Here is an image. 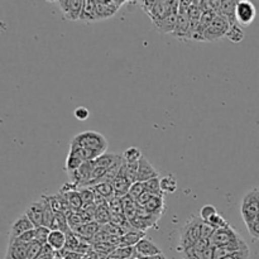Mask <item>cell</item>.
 Wrapping results in <instances>:
<instances>
[{"label":"cell","mask_w":259,"mask_h":259,"mask_svg":"<svg viewBox=\"0 0 259 259\" xmlns=\"http://www.w3.org/2000/svg\"><path fill=\"white\" fill-rule=\"evenodd\" d=\"M202 219L196 215H191L186 223L182 225L181 232H180V243H179V250L180 253L184 252L185 249L194 247L196 244L197 240L201 238V225Z\"/></svg>","instance_id":"obj_1"},{"label":"cell","mask_w":259,"mask_h":259,"mask_svg":"<svg viewBox=\"0 0 259 259\" xmlns=\"http://www.w3.org/2000/svg\"><path fill=\"white\" fill-rule=\"evenodd\" d=\"M141 7L152 19L153 24L161 22L172 13L179 12L180 2H159V0H143L141 2Z\"/></svg>","instance_id":"obj_2"},{"label":"cell","mask_w":259,"mask_h":259,"mask_svg":"<svg viewBox=\"0 0 259 259\" xmlns=\"http://www.w3.org/2000/svg\"><path fill=\"white\" fill-rule=\"evenodd\" d=\"M72 142L80 146L81 148L96 152L99 156H103L108 149V141H106L105 137L101 133L94 131H88L77 134L76 137H73Z\"/></svg>","instance_id":"obj_3"},{"label":"cell","mask_w":259,"mask_h":259,"mask_svg":"<svg viewBox=\"0 0 259 259\" xmlns=\"http://www.w3.org/2000/svg\"><path fill=\"white\" fill-rule=\"evenodd\" d=\"M240 214L245 225H250L255 222L259 215V187L249 190L244 195L240 205Z\"/></svg>","instance_id":"obj_4"},{"label":"cell","mask_w":259,"mask_h":259,"mask_svg":"<svg viewBox=\"0 0 259 259\" xmlns=\"http://www.w3.org/2000/svg\"><path fill=\"white\" fill-rule=\"evenodd\" d=\"M55 3L60 8L63 19L68 22L80 20L85 0H57Z\"/></svg>","instance_id":"obj_5"},{"label":"cell","mask_w":259,"mask_h":259,"mask_svg":"<svg viewBox=\"0 0 259 259\" xmlns=\"http://www.w3.org/2000/svg\"><path fill=\"white\" fill-rule=\"evenodd\" d=\"M229 29H230L229 20H228L227 18L218 14V17L215 18L214 22L211 23V25L205 30L202 37H204V40L212 42V40H217V39H220L222 37H225Z\"/></svg>","instance_id":"obj_6"},{"label":"cell","mask_w":259,"mask_h":259,"mask_svg":"<svg viewBox=\"0 0 259 259\" xmlns=\"http://www.w3.org/2000/svg\"><path fill=\"white\" fill-rule=\"evenodd\" d=\"M257 15L254 4L249 0H238L237 10H235V18L237 23L240 27H247L253 23Z\"/></svg>","instance_id":"obj_7"},{"label":"cell","mask_w":259,"mask_h":259,"mask_svg":"<svg viewBox=\"0 0 259 259\" xmlns=\"http://www.w3.org/2000/svg\"><path fill=\"white\" fill-rule=\"evenodd\" d=\"M240 234L234 229L233 227L228 225V227L220 228V229L215 230L214 235L211 238V245L212 247H224V245L230 244V243L235 242L239 239Z\"/></svg>","instance_id":"obj_8"},{"label":"cell","mask_w":259,"mask_h":259,"mask_svg":"<svg viewBox=\"0 0 259 259\" xmlns=\"http://www.w3.org/2000/svg\"><path fill=\"white\" fill-rule=\"evenodd\" d=\"M94 168H95V161L85 162L80 168L68 174L71 184L76 185L78 189H80V187H86V185L90 181V177Z\"/></svg>","instance_id":"obj_9"},{"label":"cell","mask_w":259,"mask_h":259,"mask_svg":"<svg viewBox=\"0 0 259 259\" xmlns=\"http://www.w3.org/2000/svg\"><path fill=\"white\" fill-rule=\"evenodd\" d=\"M98 20L109 19L114 17L119 8L124 4V0H95Z\"/></svg>","instance_id":"obj_10"},{"label":"cell","mask_w":259,"mask_h":259,"mask_svg":"<svg viewBox=\"0 0 259 259\" xmlns=\"http://www.w3.org/2000/svg\"><path fill=\"white\" fill-rule=\"evenodd\" d=\"M33 229H35V227L33 225V223L30 222L29 218L25 214L20 215V217L12 224V228H10L9 232V239H17L20 235H23L24 233Z\"/></svg>","instance_id":"obj_11"},{"label":"cell","mask_w":259,"mask_h":259,"mask_svg":"<svg viewBox=\"0 0 259 259\" xmlns=\"http://www.w3.org/2000/svg\"><path fill=\"white\" fill-rule=\"evenodd\" d=\"M25 215L29 218L30 222L33 223L35 228L42 227L43 225V215H45V201L40 197L38 201L32 202L29 206L25 209Z\"/></svg>","instance_id":"obj_12"},{"label":"cell","mask_w":259,"mask_h":259,"mask_svg":"<svg viewBox=\"0 0 259 259\" xmlns=\"http://www.w3.org/2000/svg\"><path fill=\"white\" fill-rule=\"evenodd\" d=\"M28 244L19 239H9L4 259H27Z\"/></svg>","instance_id":"obj_13"},{"label":"cell","mask_w":259,"mask_h":259,"mask_svg":"<svg viewBox=\"0 0 259 259\" xmlns=\"http://www.w3.org/2000/svg\"><path fill=\"white\" fill-rule=\"evenodd\" d=\"M124 166H125V163L123 164V167H121L120 172H119L118 176L115 177V180L111 182L114 187V192H115V196L120 197V199L129 194V190H131L132 185H133L129 181L128 177L125 176V168H124Z\"/></svg>","instance_id":"obj_14"},{"label":"cell","mask_w":259,"mask_h":259,"mask_svg":"<svg viewBox=\"0 0 259 259\" xmlns=\"http://www.w3.org/2000/svg\"><path fill=\"white\" fill-rule=\"evenodd\" d=\"M156 177H159V172L143 156L138 163V182H147Z\"/></svg>","instance_id":"obj_15"},{"label":"cell","mask_w":259,"mask_h":259,"mask_svg":"<svg viewBox=\"0 0 259 259\" xmlns=\"http://www.w3.org/2000/svg\"><path fill=\"white\" fill-rule=\"evenodd\" d=\"M134 248H136L137 257H152V255H157L162 253L158 245L152 242L151 239H148V238H143Z\"/></svg>","instance_id":"obj_16"},{"label":"cell","mask_w":259,"mask_h":259,"mask_svg":"<svg viewBox=\"0 0 259 259\" xmlns=\"http://www.w3.org/2000/svg\"><path fill=\"white\" fill-rule=\"evenodd\" d=\"M101 229H103V227H101L100 224H98L96 222H90V223H85L82 227L78 228V229L73 233H76L77 237L82 238V239L88 240V242H90L91 244H93V238L95 237Z\"/></svg>","instance_id":"obj_17"},{"label":"cell","mask_w":259,"mask_h":259,"mask_svg":"<svg viewBox=\"0 0 259 259\" xmlns=\"http://www.w3.org/2000/svg\"><path fill=\"white\" fill-rule=\"evenodd\" d=\"M238 0H222V7H220L218 14L227 18L230 22V25L238 24L237 18H235V10H237Z\"/></svg>","instance_id":"obj_18"},{"label":"cell","mask_w":259,"mask_h":259,"mask_svg":"<svg viewBox=\"0 0 259 259\" xmlns=\"http://www.w3.org/2000/svg\"><path fill=\"white\" fill-rule=\"evenodd\" d=\"M144 235H146V232H142V230H137V229H131L120 238L119 247H136V245L138 244L143 238H146Z\"/></svg>","instance_id":"obj_19"},{"label":"cell","mask_w":259,"mask_h":259,"mask_svg":"<svg viewBox=\"0 0 259 259\" xmlns=\"http://www.w3.org/2000/svg\"><path fill=\"white\" fill-rule=\"evenodd\" d=\"M177 20H179V12L172 13L171 15L166 17L164 19H162L161 22L156 23V28L159 33H163V34H168V33H174L176 29Z\"/></svg>","instance_id":"obj_20"},{"label":"cell","mask_w":259,"mask_h":259,"mask_svg":"<svg viewBox=\"0 0 259 259\" xmlns=\"http://www.w3.org/2000/svg\"><path fill=\"white\" fill-rule=\"evenodd\" d=\"M143 207L146 209V211L148 212V214L161 218L164 212L163 197L153 196L146 205H144Z\"/></svg>","instance_id":"obj_21"},{"label":"cell","mask_w":259,"mask_h":259,"mask_svg":"<svg viewBox=\"0 0 259 259\" xmlns=\"http://www.w3.org/2000/svg\"><path fill=\"white\" fill-rule=\"evenodd\" d=\"M48 245H51V248L56 250V252H60V250L65 249L66 245V233L61 232V230H52L48 237Z\"/></svg>","instance_id":"obj_22"},{"label":"cell","mask_w":259,"mask_h":259,"mask_svg":"<svg viewBox=\"0 0 259 259\" xmlns=\"http://www.w3.org/2000/svg\"><path fill=\"white\" fill-rule=\"evenodd\" d=\"M80 20H82V22H96L98 20L95 0H85Z\"/></svg>","instance_id":"obj_23"},{"label":"cell","mask_w":259,"mask_h":259,"mask_svg":"<svg viewBox=\"0 0 259 259\" xmlns=\"http://www.w3.org/2000/svg\"><path fill=\"white\" fill-rule=\"evenodd\" d=\"M95 222L100 224L101 227H105L109 223H111V211L110 207H109V201L103 205H99L98 209H96Z\"/></svg>","instance_id":"obj_24"},{"label":"cell","mask_w":259,"mask_h":259,"mask_svg":"<svg viewBox=\"0 0 259 259\" xmlns=\"http://www.w3.org/2000/svg\"><path fill=\"white\" fill-rule=\"evenodd\" d=\"M93 190L98 196L103 197V199L108 200V201L113 199V197H115V192H114V187L111 182H100V184L95 185Z\"/></svg>","instance_id":"obj_25"},{"label":"cell","mask_w":259,"mask_h":259,"mask_svg":"<svg viewBox=\"0 0 259 259\" xmlns=\"http://www.w3.org/2000/svg\"><path fill=\"white\" fill-rule=\"evenodd\" d=\"M120 158H123V154L104 153L103 156H100L98 159H95V166L103 167V168L108 169V168H110L113 164H115Z\"/></svg>","instance_id":"obj_26"},{"label":"cell","mask_w":259,"mask_h":259,"mask_svg":"<svg viewBox=\"0 0 259 259\" xmlns=\"http://www.w3.org/2000/svg\"><path fill=\"white\" fill-rule=\"evenodd\" d=\"M136 257L137 253L134 247H116L108 259H132Z\"/></svg>","instance_id":"obj_27"},{"label":"cell","mask_w":259,"mask_h":259,"mask_svg":"<svg viewBox=\"0 0 259 259\" xmlns=\"http://www.w3.org/2000/svg\"><path fill=\"white\" fill-rule=\"evenodd\" d=\"M161 189L163 194H174L177 190V179L175 175L161 177Z\"/></svg>","instance_id":"obj_28"},{"label":"cell","mask_w":259,"mask_h":259,"mask_svg":"<svg viewBox=\"0 0 259 259\" xmlns=\"http://www.w3.org/2000/svg\"><path fill=\"white\" fill-rule=\"evenodd\" d=\"M225 37L233 43H240L243 39H244V30L240 27L239 24L230 25V29L228 30L227 35Z\"/></svg>","instance_id":"obj_29"},{"label":"cell","mask_w":259,"mask_h":259,"mask_svg":"<svg viewBox=\"0 0 259 259\" xmlns=\"http://www.w3.org/2000/svg\"><path fill=\"white\" fill-rule=\"evenodd\" d=\"M80 245H81V239L77 237L76 233H73L72 230L68 232L66 234V245H65V249L66 250H71V252H78L80 249Z\"/></svg>","instance_id":"obj_30"},{"label":"cell","mask_w":259,"mask_h":259,"mask_svg":"<svg viewBox=\"0 0 259 259\" xmlns=\"http://www.w3.org/2000/svg\"><path fill=\"white\" fill-rule=\"evenodd\" d=\"M68 197V205H70L71 211H80V210L83 209L82 199H81V195L78 190H75V191L70 192L67 195Z\"/></svg>","instance_id":"obj_31"},{"label":"cell","mask_w":259,"mask_h":259,"mask_svg":"<svg viewBox=\"0 0 259 259\" xmlns=\"http://www.w3.org/2000/svg\"><path fill=\"white\" fill-rule=\"evenodd\" d=\"M144 186H146V191L151 192L153 196H159L163 197V192L161 189V177H156V179H152L149 181L144 182Z\"/></svg>","instance_id":"obj_32"},{"label":"cell","mask_w":259,"mask_h":259,"mask_svg":"<svg viewBox=\"0 0 259 259\" xmlns=\"http://www.w3.org/2000/svg\"><path fill=\"white\" fill-rule=\"evenodd\" d=\"M142 157H143V154L137 147H129L123 153V158L126 163H138Z\"/></svg>","instance_id":"obj_33"},{"label":"cell","mask_w":259,"mask_h":259,"mask_svg":"<svg viewBox=\"0 0 259 259\" xmlns=\"http://www.w3.org/2000/svg\"><path fill=\"white\" fill-rule=\"evenodd\" d=\"M81 195V199H82V204L83 207H88L90 205L95 204V199H96V194L94 192L93 187H80L78 189Z\"/></svg>","instance_id":"obj_34"},{"label":"cell","mask_w":259,"mask_h":259,"mask_svg":"<svg viewBox=\"0 0 259 259\" xmlns=\"http://www.w3.org/2000/svg\"><path fill=\"white\" fill-rule=\"evenodd\" d=\"M66 215H67L68 227H70V229L72 230V232H76L78 228H81L85 224V222H83V219L81 218L78 211H68Z\"/></svg>","instance_id":"obj_35"},{"label":"cell","mask_w":259,"mask_h":259,"mask_svg":"<svg viewBox=\"0 0 259 259\" xmlns=\"http://www.w3.org/2000/svg\"><path fill=\"white\" fill-rule=\"evenodd\" d=\"M34 232H35V240H37V242H39L40 244H43V245L47 244L48 237H50V234L52 230H51L50 228L43 227L42 225V227L35 228Z\"/></svg>","instance_id":"obj_36"},{"label":"cell","mask_w":259,"mask_h":259,"mask_svg":"<svg viewBox=\"0 0 259 259\" xmlns=\"http://www.w3.org/2000/svg\"><path fill=\"white\" fill-rule=\"evenodd\" d=\"M215 214H218L217 207L212 206V205H204V206L200 209V215L199 217L201 218L202 222H209Z\"/></svg>","instance_id":"obj_37"},{"label":"cell","mask_w":259,"mask_h":259,"mask_svg":"<svg viewBox=\"0 0 259 259\" xmlns=\"http://www.w3.org/2000/svg\"><path fill=\"white\" fill-rule=\"evenodd\" d=\"M43 244H40L37 240H33L32 243L28 244V250H27V259H35L38 257V254L42 250Z\"/></svg>","instance_id":"obj_38"},{"label":"cell","mask_w":259,"mask_h":259,"mask_svg":"<svg viewBox=\"0 0 259 259\" xmlns=\"http://www.w3.org/2000/svg\"><path fill=\"white\" fill-rule=\"evenodd\" d=\"M146 191V186H144V182H136V184L132 185L131 190H129V196L133 197L134 200H138V197L141 196L143 192Z\"/></svg>","instance_id":"obj_39"},{"label":"cell","mask_w":259,"mask_h":259,"mask_svg":"<svg viewBox=\"0 0 259 259\" xmlns=\"http://www.w3.org/2000/svg\"><path fill=\"white\" fill-rule=\"evenodd\" d=\"M205 223H209V224L211 225L212 228H215V229H220V228H224L229 225V223H228L220 214H215L209 222H205Z\"/></svg>","instance_id":"obj_40"},{"label":"cell","mask_w":259,"mask_h":259,"mask_svg":"<svg viewBox=\"0 0 259 259\" xmlns=\"http://www.w3.org/2000/svg\"><path fill=\"white\" fill-rule=\"evenodd\" d=\"M56 257V250L53 248H51V245L45 244L42 247V250L38 254V257L35 259H53Z\"/></svg>","instance_id":"obj_41"},{"label":"cell","mask_w":259,"mask_h":259,"mask_svg":"<svg viewBox=\"0 0 259 259\" xmlns=\"http://www.w3.org/2000/svg\"><path fill=\"white\" fill-rule=\"evenodd\" d=\"M215 228H212L211 225L209 224V223H202L201 225V238H204V239H209L211 240L212 235H214L215 233Z\"/></svg>","instance_id":"obj_42"},{"label":"cell","mask_w":259,"mask_h":259,"mask_svg":"<svg viewBox=\"0 0 259 259\" xmlns=\"http://www.w3.org/2000/svg\"><path fill=\"white\" fill-rule=\"evenodd\" d=\"M73 114H75V118L81 121L88 120L89 116H90V111H89V109L85 108V106H78V108H76Z\"/></svg>","instance_id":"obj_43"},{"label":"cell","mask_w":259,"mask_h":259,"mask_svg":"<svg viewBox=\"0 0 259 259\" xmlns=\"http://www.w3.org/2000/svg\"><path fill=\"white\" fill-rule=\"evenodd\" d=\"M210 245H211V242H210L209 239H204V238H200V239L196 242V244L194 245V248L197 250V252L201 253V252H204L206 248H209Z\"/></svg>","instance_id":"obj_44"},{"label":"cell","mask_w":259,"mask_h":259,"mask_svg":"<svg viewBox=\"0 0 259 259\" xmlns=\"http://www.w3.org/2000/svg\"><path fill=\"white\" fill-rule=\"evenodd\" d=\"M250 255V250H243V252H238V253H232V254L227 255V257L222 258V259H249Z\"/></svg>","instance_id":"obj_45"},{"label":"cell","mask_w":259,"mask_h":259,"mask_svg":"<svg viewBox=\"0 0 259 259\" xmlns=\"http://www.w3.org/2000/svg\"><path fill=\"white\" fill-rule=\"evenodd\" d=\"M247 229L253 239L259 240V223H253V224L247 225Z\"/></svg>","instance_id":"obj_46"},{"label":"cell","mask_w":259,"mask_h":259,"mask_svg":"<svg viewBox=\"0 0 259 259\" xmlns=\"http://www.w3.org/2000/svg\"><path fill=\"white\" fill-rule=\"evenodd\" d=\"M83 259H108V257L93 249V250H90V252H89L85 257H83Z\"/></svg>","instance_id":"obj_47"},{"label":"cell","mask_w":259,"mask_h":259,"mask_svg":"<svg viewBox=\"0 0 259 259\" xmlns=\"http://www.w3.org/2000/svg\"><path fill=\"white\" fill-rule=\"evenodd\" d=\"M139 259H167L166 255L163 254V253H161V254H157V255H152V257H137Z\"/></svg>","instance_id":"obj_48"},{"label":"cell","mask_w":259,"mask_h":259,"mask_svg":"<svg viewBox=\"0 0 259 259\" xmlns=\"http://www.w3.org/2000/svg\"><path fill=\"white\" fill-rule=\"evenodd\" d=\"M254 223H259V215L257 217V219H255V222Z\"/></svg>","instance_id":"obj_49"},{"label":"cell","mask_w":259,"mask_h":259,"mask_svg":"<svg viewBox=\"0 0 259 259\" xmlns=\"http://www.w3.org/2000/svg\"><path fill=\"white\" fill-rule=\"evenodd\" d=\"M53 259H63V258L62 257H55Z\"/></svg>","instance_id":"obj_50"}]
</instances>
